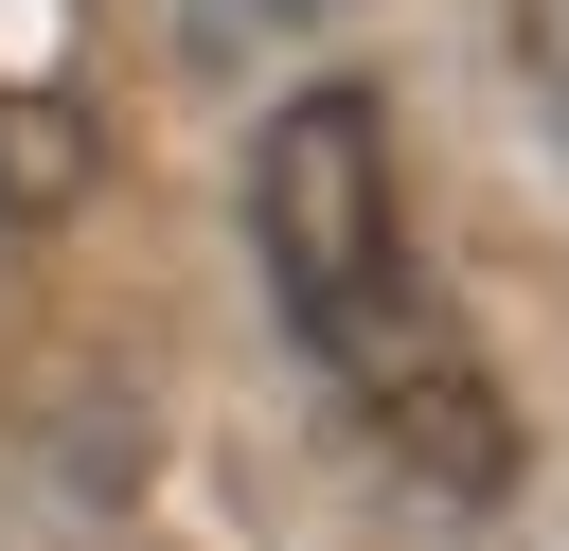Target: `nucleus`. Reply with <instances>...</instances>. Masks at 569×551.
Segmentation results:
<instances>
[{
	"instance_id": "f257e3e1",
	"label": "nucleus",
	"mask_w": 569,
	"mask_h": 551,
	"mask_svg": "<svg viewBox=\"0 0 569 551\" xmlns=\"http://www.w3.org/2000/svg\"><path fill=\"white\" fill-rule=\"evenodd\" d=\"M249 249H267V302L284 338L320 355V391L445 498H498L516 480V409L480 373V338L445 320L427 249H409V160H391V89L356 71H302L249 142Z\"/></svg>"
},
{
	"instance_id": "f03ea898",
	"label": "nucleus",
	"mask_w": 569,
	"mask_h": 551,
	"mask_svg": "<svg viewBox=\"0 0 569 551\" xmlns=\"http://www.w3.org/2000/svg\"><path fill=\"white\" fill-rule=\"evenodd\" d=\"M516 53H533V71L569 89V0H516Z\"/></svg>"
},
{
	"instance_id": "7ed1b4c3",
	"label": "nucleus",
	"mask_w": 569,
	"mask_h": 551,
	"mask_svg": "<svg viewBox=\"0 0 569 551\" xmlns=\"http://www.w3.org/2000/svg\"><path fill=\"white\" fill-rule=\"evenodd\" d=\"M231 18H338V0H231Z\"/></svg>"
}]
</instances>
